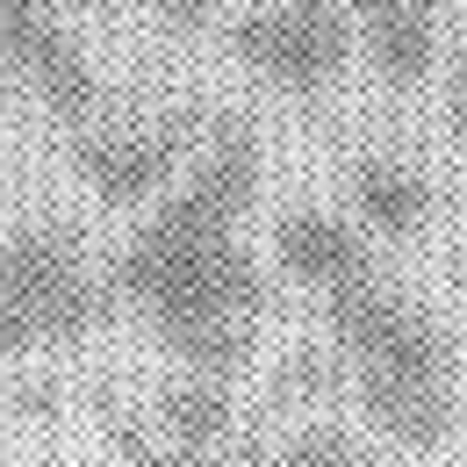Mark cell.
Listing matches in <instances>:
<instances>
[{
  "label": "cell",
  "instance_id": "cell-1",
  "mask_svg": "<svg viewBox=\"0 0 467 467\" xmlns=\"http://www.w3.org/2000/svg\"><path fill=\"white\" fill-rule=\"evenodd\" d=\"M259 194V137L216 122L194 166L122 237L116 288L151 317V331L187 359V374H231L259 338L266 281L244 252V216Z\"/></svg>",
  "mask_w": 467,
  "mask_h": 467
},
{
  "label": "cell",
  "instance_id": "cell-2",
  "mask_svg": "<svg viewBox=\"0 0 467 467\" xmlns=\"http://www.w3.org/2000/svg\"><path fill=\"white\" fill-rule=\"evenodd\" d=\"M324 331L352 374V396L367 410V424L396 446V453H431L446 446L453 417H461V367L446 324L381 281V266L352 288L324 295Z\"/></svg>",
  "mask_w": 467,
  "mask_h": 467
},
{
  "label": "cell",
  "instance_id": "cell-3",
  "mask_svg": "<svg viewBox=\"0 0 467 467\" xmlns=\"http://www.w3.org/2000/svg\"><path fill=\"white\" fill-rule=\"evenodd\" d=\"M101 324V281L58 223H7L0 231V359L7 352L65 346Z\"/></svg>",
  "mask_w": 467,
  "mask_h": 467
},
{
  "label": "cell",
  "instance_id": "cell-4",
  "mask_svg": "<svg viewBox=\"0 0 467 467\" xmlns=\"http://www.w3.org/2000/svg\"><path fill=\"white\" fill-rule=\"evenodd\" d=\"M359 51V22L346 0H259L231 15V58L252 65V79H266L288 101H324L338 94Z\"/></svg>",
  "mask_w": 467,
  "mask_h": 467
},
{
  "label": "cell",
  "instance_id": "cell-5",
  "mask_svg": "<svg viewBox=\"0 0 467 467\" xmlns=\"http://www.w3.org/2000/svg\"><path fill=\"white\" fill-rule=\"evenodd\" d=\"M209 144V130L194 109H166V116H130V122H79L72 130V166L87 173V187L101 202H159L187 166L194 151Z\"/></svg>",
  "mask_w": 467,
  "mask_h": 467
},
{
  "label": "cell",
  "instance_id": "cell-6",
  "mask_svg": "<svg viewBox=\"0 0 467 467\" xmlns=\"http://www.w3.org/2000/svg\"><path fill=\"white\" fill-rule=\"evenodd\" d=\"M0 79H22L58 122H94L101 109V79L94 58L79 51V36L65 29L58 0H0Z\"/></svg>",
  "mask_w": 467,
  "mask_h": 467
},
{
  "label": "cell",
  "instance_id": "cell-7",
  "mask_svg": "<svg viewBox=\"0 0 467 467\" xmlns=\"http://www.w3.org/2000/svg\"><path fill=\"white\" fill-rule=\"evenodd\" d=\"M274 259L295 288L309 295H338L352 281L374 274V244L352 216H331V209H288L274 223Z\"/></svg>",
  "mask_w": 467,
  "mask_h": 467
},
{
  "label": "cell",
  "instance_id": "cell-8",
  "mask_svg": "<svg viewBox=\"0 0 467 467\" xmlns=\"http://www.w3.org/2000/svg\"><path fill=\"white\" fill-rule=\"evenodd\" d=\"M346 15L359 22V44H367V65L381 72V87L389 94H417L431 58H439L446 0H346Z\"/></svg>",
  "mask_w": 467,
  "mask_h": 467
},
{
  "label": "cell",
  "instance_id": "cell-9",
  "mask_svg": "<svg viewBox=\"0 0 467 467\" xmlns=\"http://www.w3.org/2000/svg\"><path fill=\"white\" fill-rule=\"evenodd\" d=\"M346 194H352V216L367 237H417L431 223L439 194H431V173L410 166L396 151H367L346 166Z\"/></svg>",
  "mask_w": 467,
  "mask_h": 467
},
{
  "label": "cell",
  "instance_id": "cell-10",
  "mask_svg": "<svg viewBox=\"0 0 467 467\" xmlns=\"http://www.w3.org/2000/svg\"><path fill=\"white\" fill-rule=\"evenodd\" d=\"M166 431L180 446H202L216 453V439L231 431V396H223V374H187L166 389Z\"/></svg>",
  "mask_w": 467,
  "mask_h": 467
},
{
  "label": "cell",
  "instance_id": "cell-11",
  "mask_svg": "<svg viewBox=\"0 0 467 467\" xmlns=\"http://www.w3.org/2000/svg\"><path fill=\"white\" fill-rule=\"evenodd\" d=\"M281 467H374V453L352 439L346 424H302L281 446Z\"/></svg>",
  "mask_w": 467,
  "mask_h": 467
},
{
  "label": "cell",
  "instance_id": "cell-12",
  "mask_svg": "<svg viewBox=\"0 0 467 467\" xmlns=\"http://www.w3.org/2000/svg\"><path fill=\"white\" fill-rule=\"evenodd\" d=\"M446 122H453V144L467 159V22H461V44H453V72H446Z\"/></svg>",
  "mask_w": 467,
  "mask_h": 467
},
{
  "label": "cell",
  "instance_id": "cell-13",
  "mask_svg": "<svg viewBox=\"0 0 467 467\" xmlns=\"http://www.w3.org/2000/svg\"><path fill=\"white\" fill-rule=\"evenodd\" d=\"M130 467H216V453H202V446H180V439H166V446H137V453H130Z\"/></svg>",
  "mask_w": 467,
  "mask_h": 467
},
{
  "label": "cell",
  "instance_id": "cell-14",
  "mask_svg": "<svg viewBox=\"0 0 467 467\" xmlns=\"http://www.w3.org/2000/svg\"><path fill=\"white\" fill-rule=\"evenodd\" d=\"M209 7H216V0H159V22H166V29H202Z\"/></svg>",
  "mask_w": 467,
  "mask_h": 467
},
{
  "label": "cell",
  "instance_id": "cell-15",
  "mask_svg": "<svg viewBox=\"0 0 467 467\" xmlns=\"http://www.w3.org/2000/svg\"><path fill=\"white\" fill-rule=\"evenodd\" d=\"M0 396H7V381H0Z\"/></svg>",
  "mask_w": 467,
  "mask_h": 467
}]
</instances>
